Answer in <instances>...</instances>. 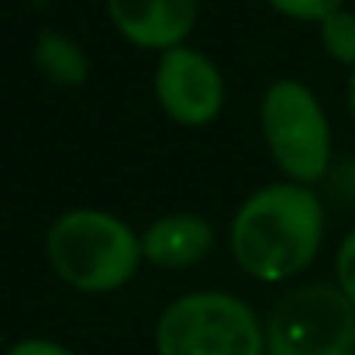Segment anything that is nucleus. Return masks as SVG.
<instances>
[{
  "instance_id": "f8f14e48",
  "label": "nucleus",
  "mask_w": 355,
  "mask_h": 355,
  "mask_svg": "<svg viewBox=\"0 0 355 355\" xmlns=\"http://www.w3.org/2000/svg\"><path fill=\"white\" fill-rule=\"evenodd\" d=\"M338 290L352 300L355 307V232L338 248Z\"/></svg>"
},
{
  "instance_id": "4468645a",
  "label": "nucleus",
  "mask_w": 355,
  "mask_h": 355,
  "mask_svg": "<svg viewBox=\"0 0 355 355\" xmlns=\"http://www.w3.org/2000/svg\"><path fill=\"white\" fill-rule=\"evenodd\" d=\"M349 104H352V114H355V69H352V76H349Z\"/></svg>"
},
{
  "instance_id": "9d476101",
  "label": "nucleus",
  "mask_w": 355,
  "mask_h": 355,
  "mask_svg": "<svg viewBox=\"0 0 355 355\" xmlns=\"http://www.w3.org/2000/svg\"><path fill=\"white\" fill-rule=\"evenodd\" d=\"M321 42L338 62L355 69V14L335 10L331 17H324L321 21Z\"/></svg>"
},
{
  "instance_id": "9b49d317",
  "label": "nucleus",
  "mask_w": 355,
  "mask_h": 355,
  "mask_svg": "<svg viewBox=\"0 0 355 355\" xmlns=\"http://www.w3.org/2000/svg\"><path fill=\"white\" fill-rule=\"evenodd\" d=\"M269 3L300 21H324L335 10H342V0H269Z\"/></svg>"
},
{
  "instance_id": "f257e3e1",
  "label": "nucleus",
  "mask_w": 355,
  "mask_h": 355,
  "mask_svg": "<svg viewBox=\"0 0 355 355\" xmlns=\"http://www.w3.org/2000/svg\"><path fill=\"white\" fill-rule=\"evenodd\" d=\"M324 238L321 200L300 183H272L252 193L232 225L238 266L266 283L307 269Z\"/></svg>"
},
{
  "instance_id": "423d86ee",
  "label": "nucleus",
  "mask_w": 355,
  "mask_h": 355,
  "mask_svg": "<svg viewBox=\"0 0 355 355\" xmlns=\"http://www.w3.org/2000/svg\"><path fill=\"white\" fill-rule=\"evenodd\" d=\"M155 94L162 111L180 124H207L221 114L225 80L218 66L193 49H169L155 69Z\"/></svg>"
},
{
  "instance_id": "39448f33",
  "label": "nucleus",
  "mask_w": 355,
  "mask_h": 355,
  "mask_svg": "<svg viewBox=\"0 0 355 355\" xmlns=\"http://www.w3.org/2000/svg\"><path fill=\"white\" fill-rule=\"evenodd\" d=\"M269 355H355V307L338 286L286 293L266 331Z\"/></svg>"
},
{
  "instance_id": "6e6552de",
  "label": "nucleus",
  "mask_w": 355,
  "mask_h": 355,
  "mask_svg": "<svg viewBox=\"0 0 355 355\" xmlns=\"http://www.w3.org/2000/svg\"><path fill=\"white\" fill-rule=\"evenodd\" d=\"M214 245V232L204 218L197 214H169L159 218L145 238H141V255L152 266H166V269H183L200 262Z\"/></svg>"
},
{
  "instance_id": "7ed1b4c3",
  "label": "nucleus",
  "mask_w": 355,
  "mask_h": 355,
  "mask_svg": "<svg viewBox=\"0 0 355 355\" xmlns=\"http://www.w3.org/2000/svg\"><path fill=\"white\" fill-rule=\"evenodd\" d=\"M255 311L232 293H187L155 328L159 355H262Z\"/></svg>"
},
{
  "instance_id": "ddd939ff",
  "label": "nucleus",
  "mask_w": 355,
  "mask_h": 355,
  "mask_svg": "<svg viewBox=\"0 0 355 355\" xmlns=\"http://www.w3.org/2000/svg\"><path fill=\"white\" fill-rule=\"evenodd\" d=\"M7 355H73V352L62 349L59 342H49V338H24V342L10 345Z\"/></svg>"
},
{
  "instance_id": "0eeeda50",
  "label": "nucleus",
  "mask_w": 355,
  "mask_h": 355,
  "mask_svg": "<svg viewBox=\"0 0 355 355\" xmlns=\"http://www.w3.org/2000/svg\"><path fill=\"white\" fill-rule=\"evenodd\" d=\"M118 31L141 49H180L197 21V0H107Z\"/></svg>"
},
{
  "instance_id": "f03ea898",
  "label": "nucleus",
  "mask_w": 355,
  "mask_h": 355,
  "mask_svg": "<svg viewBox=\"0 0 355 355\" xmlns=\"http://www.w3.org/2000/svg\"><path fill=\"white\" fill-rule=\"evenodd\" d=\"M52 269L83 293L124 286L141 259L135 232L104 211H69L49 228Z\"/></svg>"
},
{
  "instance_id": "1a4fd4ad",
  "label": "nucleus",
  "mask_w": 355,
  "mask_h": 355,
  "mask_svg": "<svg viewBox=\"0 0 355 355\" xmlns=\"http://www.w3.org/2000/svg\"><path fill=\"white\" fill-rule=\"evenodd\" d=\"M35 62H38V69L49 80H55L62 87L83 83L87 80V69H90L83 49L73 38L59 35V31H42L38 35V42H35Z\"/></svg>"
},
{
  "instance_id": "20e7f679",
  "label": "nucleus",
  "mask_w": 355,
  "mask_h": 355,
  "mask_svg": "<svg viewBox=\"0 0 355 355\" xmlns=\"http://www.w3.org/2000/svg\"><path fill=\"white\" fill-rule=\"evenodd\" d=\"M262 135L276 166L297 183H314L331 162V131L318 97L297 83L279 80L262 97Z\"/></svg>"
}]
</instances>
